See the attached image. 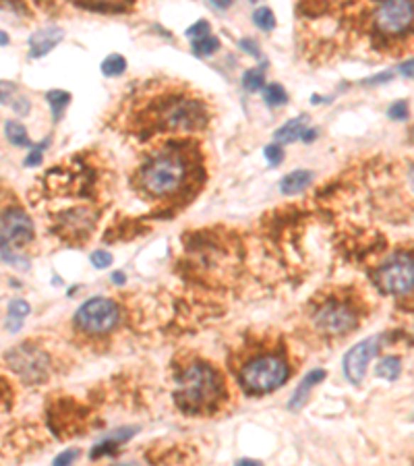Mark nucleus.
<instances>
[{
  "label": "nucleus",
  "mask_w": 414,
  "mask_h": 466,
  "mask_svg": "<svg viewBox=\"0 0 414 466\" xmlns=\"http://www.w3.org/2000/svg\"><path fill=\"white\" fill-rule=\"evenodd\" d=\"M414 268L410 253H396L388 264L377 270V284L383 293L404 296L413 293Z\"/></svg>",
  "instance_id": "423d86ee"
},
{
  "label": "nucleus",
  "mask_w": 414,
  "mask_h": 466,
  "mask_svg": "<svg viewBox=\"0 0 414 466\" xmlns=\"http://www.w3.org/2000/svg\"><path fill=\"white\" fill-rule=\"evenodd\" d=\"M4 131H6V139L13 146H17V148H31V141L27 137V129L21 123L9 121V123L4 124Z\"/></svg>",
  "instance_id": "aec40b11"
},
{
  "label": "nucleus",
  "mask_w": 414,
  "mask_h": 466,
  "mask_svg": "<svg viewBox=\"0 0 414 466\" xmlns=\"http://www.w3.org/2000/svg\"><path fill=\"white\" fill-rule=\"evenodd\" d=\"M77 456H79V450H67V452H62V454H58V456L54 458V465H71L73 460H77Z\"/></svg>",
  "instance_id": "7c9ffc66"
},
{
  "label": "nucleus",
  "mask_w": 414,
  "mask_h": 466,
  "mask_svg": "<svg viewBox=\"0 0 414 466\" xmlns=\"http://www.w3.org/2000/svg\"><path fill=\"white\" fill-rule=\"evenodd\" d=\"M158 121H160V126L166 131L189 133V131L201 129L207 123V112L199 99L172 98L160 106Z\"/></svg>",
  "instance_id": "20e7f679"
},
{
  "label": "nucleus",
  "mask_w": 414,
  "mask_h": 466,
  "mask_svg": "<svg viewBox=\"0 0 414 466\" xmlns=\"http://www.w3.org/2000/svg\"><path fill=\"white\" fill-rule=\"evenodd\" d=\"M239 465L251 466V465H261V462H259V460H249V458H243V460H239Z\"/></svg>",
  "instance_id": "ea45409f"
},
{
  "label": "nucleus",
  "mask_w": 414,
  "mask_h": 466,
  "mask_svg": "<svg viewBox=\"0 0 414 466\" xmlns=\"http://www.w3.org/2000/svg\"><path fill=\"white\" fill-rule=\"evenodd\" d=\"M400 373H402V361H400L398 357H386V359H381L379 365L375 367V375H377V377H383V379H388V381L398 379Z\"/></svg>",
  "instance_id": "6ab92c4d"
},
{
  "label": "nucleus",
  "mask_w": 414,
  "mask_h": 466,
  "mask_svg": "<svg viewBox=\"0 0 414 466\" xmlns=\"http://www.w3.org/2000/svg\"><path fill=\"white\" fill-rule=\"evenodd\" d=\"M46 102L52 108V116H54V123H58L67 110V106L71 104V94L65 92V90H52L46 94Z\"/></svg>",
  "instance_id": "a211bd4d"
},
{
  "label": "nucleus",
  "mask_w": 414,
  "mask_h": 466,
  "mask_svg": "<svg viewBox=\"0 0 414 466\" xmlns=\"http://www.w3.org/2000/svg\"><path fill=\"white\" fill-rule=\"evenodd\" d=\"M29 313H31V307H29L27 300H23V298L11 300V303H9V309H6V319H4L6 330H9V332H19Z\"/></svg>",
  "instance_id": "2eb2a0df"
},
{
  "label": "nucleus",
  "mask_w": 414,
  "mask_h": 466,
  "mask_svg": "<svg viewBox=\"0 0 414 466\" xmlns=\"http://www.w3.org/2000/svg\"><path fill=\"white\" fill-rule=\"evenodd\" d=\"M209 2H212L216 9H222V11H224V9H228V6L232 4V0H209Z\"/></svg>",
  "instance_id": "e433bc0d"
},
{
  "label": "nucleus",
  "mask_w": 414,
  "mask_h": 466,
  "mask_svg": "<svg viewBox=\"0 0 414 466\" xmlns=\"http://www.w3.org/2000/svg\"><path fill=\"white\" fill-rule=\"evenodd\" d=\"M239 46L246 52V54H251V56H259V46H257V42H253V40H249V38H244L239 42Z\"/></svg>",
  "instance_id": "473e14b6"
},
{
  "label": "nucleus",
  "mask_w": 414,
  "mask_h": 466,
  "mask_svg": "<svg viewBox=\"0 0 414 466\" xmlns=\"http://www.w3.org/2000/svg\"><path fill=\"white\" fill-rule=\"evenodd\" d=\"M124 71H126V58L121 56V54H110L102 63V73L106 75V77H119Z\"/></svg>",
  "instance_id": "412c9836"
},
{
  "label": "nucleus",
  "mask_w": 414,
  "mask_h": 466,
  "mask_svg": "<svg viewBox=\"0 0 414 466\" xmlns=\"http://www.w3.org/2000/svg\"><path fill=\"white\" fill-rule=\"evenodd\" d=\"M413 0H381L375 13V23L379 31L388 36H404L413 27Z\"/></svg>",
  "instance_id": "6e6552de"
},
{
  "label": "nucleus",
  "mask_w": 414,
  "mask_h": 466,
  "mask_svg": "<svg viewBox=\"0 0 414 466\" xmlns=\"http://www.w3.org/2000/svg\"><path fill=\"white\" fill-rule=\"evenodd\" d=\"M6 363L15 369L23 379L27 381H42L46 379V373H48V354L38 350V348H31V346H17L15 350H11L6 354Z\"/></svg>",
  "instance_id": "9d476101"
},
{
  "label": "nucleus",
  "mask_w": 414,
  "mask_h": 466,
  "mask_svg": "<svg viewBox=\"0 0 414 466\" xmlns=\"http://www.w3.org/2000/svg\"><path fill=\"white\" fill-rule=\"evenodd\" d=\"M33 239V222L23 210L15 207L0 216V251L6 261H11L13 251L25 246Z\"/></svg>",
  "instance_id": "0eeeda50"
},
{
  "label": "nucleus",
  "mask_w": 414,
  "mask_h": 466,
  "mask_svg": "<svg viewBox=\"0 0 414 466\" xmlns=\"http://www.w3.org/2000/svg\"><path fill=\"white\" fill-rule=\"evenodd\" d=\"M393 79V73H381V75H375V77H371V79H366L363 81L365 85H381V83H388Z\"/></svg>",
  "instance_id": "72a5a7b5"
},
{
  "label": "nucleus",
  "mask_w": 414,
  "mask_h": 466,
  "mask_svg": "<svg viewBox=\"0 0 414 466\" xmlns=\"http://www.w3.org/2000/svg\"><path fill=\"white\" fill-rule=\"evenodd\" d=\"M133 435H135V429H121V431L114 433L110 440H104L102 443H98V445L92 450V458H99V456H104V454L116 452V445H121L122 442H126V440L133 438Z\"/></svg>",
  "instance_id": "f3484780"
},
{
  "label": "nucleus",
  "mask_w": 414,
  "mask_h": 466,
  "mask_svg": "<svg viewBox=\"0 0 414 466\" xmlns=\"http://www.w3.org/2000/svg\"><path fill=\"white\" fill-rule=\"evenodd\" d=\"M219 50V40L216 36H203V38H197L193 40V52L197 56H212Z\"/></svg>",
  "instance_id": "4be33fe9"
},
{
  "label": "nucleus",
  "mask_w": 414,
  "mask_h": 466,
  "mask_svg": "<svg viewBox=\"0 0 414 466\" xmlns=\"http://www.w3.org/2000/svg\"><path fill=\"white\" fill-rule=\"evenodd\" d=\"M307 116H296L293 121H288L286 124H282L278 131H276V141L278 143H294L296 139H300L303 131L307 129Z\"/></svg>",
  "instance_id": "dca6fc26"
},
{
  "label": "nucleus",
  "mask_w": 414,
  "mask_h": 466,
  "mask_svg": "<svg viewBox=\"0 0 414 466\" xmlns=\"http://www.w3.org/2000/svg\"><path fill=\"white\" fill-rule=\"evenodd\" d=\"M89 259H92L94 268H98V270H104L112 264V255L108 251H94Z\"/></svg>",
  "instance_id": "c85d7f7f"
},
{
  "label": "nucleus",
  "mask_w": 414,
  "mask_h": 466,
  "mask_svg": "<svg viewBox=\"0 0 414 466\" xmlns=\"http://www.w3.org/2000/svg\"><path fill=\"white\" fill-rule=\"evenodd\" d=\"M187 178V164L178 153H160L141 170V187L149 195L166 197L176 193Z\"/></svg>",
  "instance_id": "f03ea898"
},
{
  "label": "nucleus",
  "mask_w": 414,
  "mask_h": 466,
  "mask_svg": "<svg viewBox=\"0 0 414 466\" xmlns=\"http://www.w3.org/2000/svg\"><path fill=\"white\" fill-rule=\"evenodd\" d=\"M11 44V40H9V36L0 29V46H9Z\"/></svg>",
  "instance_id": "58836bf2"
},
{
  "label": "nucleus",
  "mask_w": 414,
  "mask_h": 466,
  "mask_svg": "<svg viewBox=\"0 0 414 466\" xmlns=\"http://www.w3.org/2000/svg\"><path fill=\"white\" fill-rule=\"evenodd\" d=\"M209 29H212V25L207 23L205 19H203V21H197L195 25H191V27L187 29V38H189V40L203 38V36H207V33H209Z\"/></svg>",
  "instance_id": "cd10ccee"
},
{
  "label": "nucleus",
  "mask_w": 414,
  "mask_h": 466,
  "mask_svg": "<svg viewBox=\"0 0 414 466\" xmlns=\"http://www.w3.org/2000/svg\"><path fill=\"white\" fill-rule=\"evenodd\" d=\"M119 319H121L119 305L112 298L96 296L77 309L73 321L81 332L98 336V334H106V332L114 330Z\"/></svg>",
  "instance_id": "39448f33"
},
{
  "label": "nucleus",
  "mask_w": 414,
  "mask_h": 466,
  "mask_svg": "<svg viewBox=\"0 0 414 466\" xmlns=\"http://www.w3.org/2000/svg\"><path fill=\"white\" fill-rule=\"evenodd\" d=\"M224 381L207 363H193L176 377V406L187 415H205L218 408L224 398Z\"/></svg>",
  "instance_id": "f257e3e1"
},
{
  "label": "nucleus",
  "mask_w": 414,
  "mask_h": 466,
  "mask_svg": "<svg viewBox=\"0 0 414 466\" xmlns=\"http://www.w3.org/2000/svg\"><path fill=\"white\" fill-rule=\"evenodd\" d=\"M313 321L325 334H348L359 325V315L352 307L340 300H329L319 307L313 315Z\"/></svg>",
  "instance_id": "1a4fd4ad"
},
{
  "label": "nucleus",
  "mask_w": 414,
  "mask_h": 466,
  "mask_svg": "<svg viewBox=\"0 0 414 466\" xmlns=\"http://www.w3.org/2000/svg\"><path fill=\"white\" fill-rule=\"evenodd\" d=\"M263 153H266V160H268L271 166H278V164H282V160H284V149L280 148L278 143H276V146H268Z\"/></svg>",
  "instance_id": "c756f323"
},
{
  "label": "nucleus",
  "mask_w": 414,
  "mask_h": 466,
  "mask_svg": "<svg viewBox=\"0 0 414 466\" xmlns=\"http://www.w3.org/2000/svg\"><path fill=\"white\" fill-rule=\"evenodd\" d=\"M325 377H327V371H325V369H313V371L300 381V386L296 388L293 400L288 402V408H290V411H298V408L307 402V396L311 394V390H313L315 386H319Z\"/></svg>",
  "instance_id": "ddd939ff"
},
{
  "label": "nucleus",
  "mask_w": 414,
  "mask_h": 466,
  "mask_svg": "<svg viewBox=\"0 0 414 466\" xmlns=\"http://www.w3.org/2000/svg\"><path fill=\"white\" fill-rule=\"evenodd\" d=\"M15 90H17L15 83H11V81H0V102H6V99L15 94Z\"/></svg>",
  "instance_id": "2f4dec72"
},
{
  "label": "nucleus",
  "mask_w": 414,
  "mask_h": 466,
  "mask_svg": "<svg viewBox=\"0 0 414 466\" xmlns=\"http://www.w3.org/2000/svg\"><path fill=\"white\" fill-rule=\"evenodd\" d=\"M400 71L404 77H408V79H413V58L408 60V63H404L402 67H400Z\"/></svg>",
  "instance_id": "c9c22d12"
},
{
  "label": "nucleus",
  "mask_w": 414,
  "mask_h": 466,
  "mask_svg": "<svg viewBox=\"0 0 414 466\" xmlns=\"http://www.w3.org/2000/svg\"><path fill=\"white\" fill-rule=\"evenodd\" d=\"M253 23L257 25L259 29H263V31H271V29L276 27V15H273V11L268 9V6L257 9V11L253 13Z\"/></svg>",
  "instance_id": "393cba45"
},
{
  "label": "nucleus",
  "mask_w": 414,
  "mask_h": 466,
  "mask_svg": "<svg viewBox=\"0 0 414 466\" xmlns=\"http://www.w3.org/2000/svg\"><path fill=\"white\" fill-rule=\"evenodd\" d=\"M311 180H313L311 170H294L280 180V191L284 195H298L311 185Z\"/></svg>",
  "instance_id": "4468645a"
},
{
  "label": "nucleus",
  "mask_w": 414,
  "mask_h": 466,
  "mask_svg": "<svg viewBox=\"0 0 414 466\" xmlns=\"http://www.w3.org/2000/svg\"><path fill=\"white\" fill-rule=\"evenodd\" d=\"M290 377L288 363L278 354H261L241 369V384L249 394H269L286 384Z\"/></svg>",
  "instance_id": "7ed1b4c3"
},
{
  "label": "nucleus",
  "mask_w": 414,
  "mask_h": 466,
  "mask_svg": "<svg viewBox=\"0 0 414 466\" xmlns=\"http://www.w3.org/2000/svg\"><path fill=\"white\" fill-rule=\"evenodd\" d=\"M388 114H390L393 121H404V119L408 116V104H406V99L393 102L390 108H388Z\"/></svg>",
  "instance_id": "a878e982"
},
{
  "label": "nucleus",
  "mask_w": 414,
  "mask_h": 466,
  "mask_svg": "<svg viewBox=\"0 0 414 466\" xmlns=\"http://www.w3.org/2000/svg\"><path fill=\"white\" fill-rule=\"evenodd\" d=\"M317 135H319V131H317V129H305V131H303V135H300V139H303V141H307V143H311L313 139H317Z\"/></svg>",
  "instance_id": "f704fd0d"
},
{
  "label": "nucleus",
  "mask_w": 414,
  "mask_h": 466,
  "mask_svg": "<svg viewBox=\"0 0 414 466\" xmlns=\"http://www.w3.org/2000/svg\"><path fill=\"white\" fill-rule=\"evenodd\" d=\"M65 40V31L58 27H44L38 29L31 38H29V56L31 58H42L48 52L56 48L60 42Z\"/></svg>",
  "instance_id": "f8f14e48"
},
{
  "label": "nucleus",
  "mask_w": 414,
  "mask_h": 466,
  "mask_svg": "<svg viewBox=\"0 0 414 466\" xmlns=\"http://www.w3.org/2000/svg\"><path fill=\"white\" fill-rule=\"evenodd\" d=\"M263 99H266L268 106L278 108V106H284V104L288 102V94H286V90H284L280 83H271V85L266 87V92H263Z\"/></svg>",
  "instance_id": "5701e85b"
},
{
  "label": "nucleus",
  "mask_w": 414,
  "mask_h": 466,
  "mask_svg": "<svg viewBox=\"0 0 414 466\" xmlns=\"http://www.w3.org/2000/svg\"><path fill=\"white\" fill-rule=\"evenodd\" d=\"M48 146V139L42 143V146H36V148H31V151L27 153V158H25V166H40L42 164V158H44V149Z\"/></svg>",
  "instance_id": "bb28decb"
},
{
  "label": "nucleus",
  "mask_w": 414,
  "mask_h": 466,
  "mask_svg": "<svg viewBox=\"0 0 414 466\" xmlns=\"http://www.w3.org/2000/svg\"><path fill=\"white\" fill-rule=\"evenodd\" d=\"M266 77H263V69H251L243 75V87L246 92L255 94L259 90H263Z\"/></svg>",
  "instance_id": "b1692460"
},
{
  "label": "nucleus",
  "mask_w": 414,
  "mask_h": 466,
  "mask_svg": "<svg viewBox=\"0 0 414 466\" xmlns=\"http://www.w3.org/2000/svg\"><path fill=\"white\" fill-rule=\"evenodd\" d=\"M381 340H383L381 334L371 336V338L359 342L356 346H352V348L346 352V357H344V373H346V377H348L352 384H359V381L365 377L366 367H369L371 359H373V357L379 352V348H381Z\"/></svg>",
  "instance_id": "9b49d317"
},
{
  "label": "nucleus",
  "mask_w": 414,
  "mask_h": 466,
  "mask_svg": "<svg viewBox=\"0 0 414 466\" xmlns=\"http://www.w3.org/2000/svg\"><path fill=\"white\" fill-rule=\"evenodd\" d=\"M112 280H114L116 284H124V273H122V271H114V273H112Z\"/></svg>",
  "instance_id": "4c0bfd02"
}]
</instances>
